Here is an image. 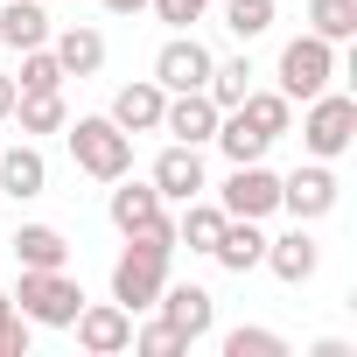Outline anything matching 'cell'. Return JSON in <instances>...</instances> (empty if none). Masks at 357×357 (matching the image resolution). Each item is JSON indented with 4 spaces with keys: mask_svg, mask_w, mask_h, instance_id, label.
Here are the masks:
<instances>
[{
    "mask_svg": "<svg viewBox=\"0 0 357 357\" xmlns=\"http://www.w3.org/2000/svg\"><path fill=\"white\" fill-rule=\"evenodd\" d=\"M168 259H175V225L126 238V252H119V266H112V301H119L126 315H133V308H154V294L168 287Z\"/></svg>",
    "mask_w": 357,
    "mask_h": 357,
    "instance_id": "obj_1",
    "label": "cell"
},
{
    "mask_svg": "<svg viewBox=\"0 0 357 357\" xmlns=\"http://www.w3.org/2000/svg\"><path fill=\"white\" fill-rule=\"evenodd\" d=\"M29 322H43V329H70L77 322V308H84V287L63 273V266H22V287L8 294Z\"/></svg>",
    "mask_w": 357,
    "mask_h": 357,
    "instance_id": "obj_2",
    "label": "cell"
},
{
    "mask_svg": "<svg viewBox=\"0 0 357 357\" xmlns=\"http://www.w3.org/2000/svg\"><path fill=\"white\" fill-rule=\"evenodd\" d=\"M63 133H70V154H77V168L91 175V183H119V175L133 168V133H119L105 112L98 119H63Z\"/></svg>",
    "mask_w": 357,
    "mask_h": 357,
    "instance_id": "obj_3",
    "label": "cell"
},
{
    "mask_svg": "<svg viewBox=\"0 0 357 357\" xmlns=\"http://www.w3.org/2000/svg\"><path fill=\"white\" fill-rule=\"evenodd\" d=\"M350 140H357V98L315 91V98H308V119H301V147H308L315 161H336Z\"/></svg>",
    "mask_w": 357,
    "mask_h": 357,
    "instance_id": "obj_4",
    "label": "cell"
},
{
    "mask_svg": "<svg viewBox=\"0 0 357 357\" xmlns=\"http://www.w3.org/2000/svg\"><path fill=\"white\" fill-rule=\"evenodd\" d=\"M329 77H336V43H322V36H294L287 50H280V98H315V91H329Z\"/></svg>",
    "mask_w": 357,
    "mask_h": 357,
    "instance_id": "obj_5",
    "label": "cell"
},
{
    "mask_svg": "<svg viewBox=\"0 0 357 357\" xmlns=\"http://www.w3.org/2000/svg\"><path fill=\"white\" fill-rule=\"evenodd\" d=\"M225 218H266L280 211V175L259 168V161H231V183H225Z\"/></svg>",
    "mask_w": 357,
    "mask_h": 357,
    "instance_id": "obj_6",
    "label": "cell"
},
{
    "mask_svg": "<svg viewBox=\"0 0 357 357\" xmlns=\"http://www.w3.org/2000/svg\"><path fill=\"white\" fill-rule=\"evenodd\" d=\"M70 329H77V343H84L91 357H119V350H133V315H126L119 301H84Z\"/></svg>",
    "mask_w": 357,
    "mask_h": 357,
    "instance_id": "obj_7",
    "label": "cell"
},
{
    "mask_svg": "<svg viewBox=\"0 0 357 357\" xmlns=\"http://www.w3.org/2000/svg\"><path fill=\"white\" fill-rule=\"evenodd\" d=\"M211 63H218V56H211L197 36H168L161 56H154V84H161V91H204Z\"/></svg>",
    "mask_w": 357,
    "mask_h": 357,
    "instance_id": "obj_8",
    "label": "cell"
},
{
    "mask_svg": "<svg viewBox=\"0 0 357 357\" xmlns=\"http://www.w3.org/2000/svg\"><path fill=\"white\" fill-rule=\"evenodd\" d=\"M336 197H343V190H336V175H329L322 161H315V168L280 175V211H294L301 225H308V218H329V211H336Z\"/></svg>",
    "mask_w": 357,
    "mask_h": 357,
    "instance_id": "obj_9",
    "label": "cell"
},
{
    "mask_svg": "<svg viewBox=\"0 0 357 357\" xmlns=\"http://www.w3.org/2000/svg\"><path fill=\"white\" fill-rule=\"evenodd\" d=\"M154 308H161V322L183 336V343H204V336H211V322H218V301H211L204 287H161V294H154Z\"/></svg>",
    "mask_w": 357,
    "mask_h": 357,
    "instance_id": "obj_10",
    "label": "cell"
},
{
    "mask_svg": "<svg viewBox=\"0 0 357 357\" xmlns=\"http://www.w3.org/2000/svg\"><path fill=\"white\" fill-rule=\"evenodd\" d=\"M218 105H211V91H175L168 105H161V133H175L183 147H204L211 133H218Z\"/></svg>",
    "mask_w": 357,
    "mask_h": 357,
    "instance_id": "obj_11",
    "label": "cell"
},
{
    "mask_svg": "<svg viewBox=\"0 0 357 357\" xmlns=\"http://www.w3.org/2000/svg\"><path fill=\"white\" fill-rule=\"evenodd\" d=\"M161 105H168V91L154 84V77H140V84H119L112 91V126L119 133H161Z\"/></svg>",
    "mask_w": 357,
    "mask_h": 357,
    "instance_id": "obj_12",
    "label": "cell"
},
{
    "mask_svg": "<svg viewBox=\"0 0 357 357\" xmlns=\"http://www.w3.org/2000/svg\"><path fill=\"white\" fill-rule=\"evenodd\" d=\"M112 225L126 231V238H140V231H161L168 218H161V190L154 183H126V175H119V190H112Z\"/></svg>",
    "mask_w": 357,
    "mask_h": 357,
    "instance_id": "obj_13",
    "label": "cell"
},
{
    "mask_svg": "<svg viewBox=\"0 0 357 357\" xmlns=\"http://www.w3.org/2000/svg\"><path fill=\"white\" fill-rule=\"evenodd\" d=\"M211 259H218L225 273H252V266L266 259V231H259V218H225V231H218Z\"/></svg>",
    "mask_w": 357,
    "mask_h": 357,
    "instance_id": "obj_14",
    "label": "cell"
},
{
    "mask_svg": "<svg viewBox=\"0 0 357 357\" xmlns=\"http://www.w3.org/2000/svg\"><path fill=\"white\" fill-rule=\"evenodd\" d=\"M147 183L161 190V204L175 197V204H190L197 190H204V161H197V147H183V140H175V147H161V161H154V175H147Z\"/></svg>",
    "mask_w": 357,
    "mask_h": 357,
    "instance_id": "obj_15",
    "label": "cell"
},
{
    "mask_svg": "<svg viewBox=\"0 0 357 357\" xmlns=\"http://www.w3.org/2000/svg\"><path fill=\"white\" fill-rule=\"evenodd\" d=\"M259 266H273V280L301 287V280H315V266H322V245H315L308 231H287V238H266V259H259Z\"/></svg>",
    "mask_w": 357,
    "mask_h": 357,
    "instance_id": "obj_16",
    "label": "cell"
},
{
    "mask_svg": "<svg viewBox=\"0 0 357 357\" xmlns=\"http://www.w3.org/2000/svg\"><path fill=\"white\" fill-rule=\"evenodd\" d=\"M43 190H50V161H43L36 147H8V154H0V197L29 204V197H43Z\"/></svg>",
    "mask_w": 357,
    "mask_h": 357,
    "instance_id": "obj_17",
    "label": "cell"
},
{
    "mask_svg": "<svg viewBox=\"0 0 357 357\" xmlns=\"http://www.w3.org/2000/svg\"><path fill=\"white\" fill-rule=\"evenodd\" d=\"M0 43L8 50H43L50 43V15L36 0H0Z\"/></svg>",
    "mask_w": 357,
    "mask_h": 357,
    "instance_id": "obj_18",
    "label": "cell"
},
{
    "mask_svg": "<svg viewBox=\"0 0 357 357\" xmlns=\"http://www.w3.org/2000/svg\"><path fill=\"white\" fill-rule=\"evenodd\" d=\"M50 50H56L63 77H91V70L105 63V36H98V29H63V36H56Z\"/></svg>",
    "mask_w": 357,
    "mask_h": 357,
    "instance_id": "obj_19",
    "label": "cell"
},
{
    "mask_svg": "<svg viewBox=\"0 0 357 357\" xmlns=\"http://www.w3.org/2000/svg\"><path fill=\"white\" fill-rule=\"evenodd\" d=\"M8 245H15L22 266H63V259H70V238H63L56 225H22Z\"/></svg>",
    "mask_w": 357,
    "mask_h": 357,
    "instance_id": "obj_20",
    "label": "cell"
},
{
    "mask_svg": "<svg viewBox=\"0 0 357 357\" xmlns=\"http://www.w3.org/2000/svg\"><path fill=\"white\" fill-rule=\"evenodd\" d=\"M22 133H63V91H15V112Z\"/></svg>",
    "mask_w": 357,
    "mask_h": 357,
    "instance_id": "obj_21",
    "label": "cell"
},
{
    "mask_svg": "<svg viewBox=\"0 0 357 357\" xmlns=\"http://www.w3.org/2000/svg\"><path fill=\"white\" fill-rule=\"evenodd\" d=\"M231 112H245V119H252V126H259L266 140H280V133L294 126V98H280V91H245V98H238Z\"/></svg>",
    "mask_w": 357,
    "mask_h": 357,
    "instance_id": "obj_22",
    "label": "cell"
},
{
    "mask_svg": "<svg viewBox=\"0 0 357 357\" xmlns=\"http://www.w3.org/2000/svg\"><path fill=\"white\" fill-rule=\"evenodd\" d=\"M204 91H211V105H218V112H231V105L252 91V63H245V56H225V63H211Z\"/></svg>",
    "mask_w": 357,
    "mask_h": 357,
    "instance_id": "obj_23",
    "label": "cell"
},
{
    "mask_svg": "<svg viewBox=\"0 0 357 357\" xmlns=\"http://www.w3.org/2000/svg\"><path fill=\"white\" fill-rule=\"evenodd\" d=\"M211 140H218V147H225V154H231V161H259V154H266V147H273V140H266V133H259V126H252V119H245V112H225V119H218V133H211Z\"/></svg>",
    "mask_w": 357,
    "mask_h": 357,
    "instance_id": "obj_24",
    "label": "cell"
},
{
    "mask_svg": "<svg viewBox=\"0 0 357 357\" xmlns=\"http://www.w3.org/2000/svg\"><path fill=\"white\" fill-rule=\"evenodd\" d=\"M308 36L350 43V36H357V0H308Z\"/></svg>",
    "mask_w": 357,
    "mask_h": 357,
    "instance_id": "obj_25",
    "label": "cell"
},
{
    "mask_svg": "<svg viewBox=\"0 0 357 357\" xmlns=\"http://www.w3.org/2000/svg\"><path fill=\"white\" fill-rule=\"evenodd\" d=\"M218 231H225V211L190 197V218L175 225V245H190V252H211V245H218Z\"/></svg>",
    "mask_w": 357,
    "mask_h": 357,
    "instance_id": "obj_26",
    "label": "cell"
},
{
    "mask_svg": "<svg viewBox=\"0 0 357 357\" xmlns=\"http://www.w3.org/2000/svg\"><path fill=\"white\" fill-rule=\"evenodd\" d=\"M15 91H63V63H56L50 43H43V50H22V77H15Z\"/></svg>",
    "mask_w": 357,
    "mask_h": 357,
    "instance_id": "obj_27",
    "label": "cell"
},
{
    "mask_svg": "<svg viewBox=\"0 0 357 357\" xmlns=\"http://www.w3.org/2000/svg\"><path fill=\"white\" fill-rule=\"evenodd\" d=\"M225 29H231L238 43L266 36V29H273V0H225Z\"/></svg>",
    "mask_w": 357,
    "mask_h": 357,
    "instance_id": "obj_28",
    "label": "cell"
},
{
    "mask_svg": "<svg viewBox=\"0 0 357 357\" xmlns=\"http://www.w3.org/2000/svg\"><path fill=\"white\" fill-rule=\"evenodd\" d=\"M225 357H287V336H273V329H231Z\"/></svg>",
    "mask_w": 357,
    "mask_h": 357,
    "instance_id": "obj_29",
    "label": "cell"
},
{
    "mask_svg": "<svg viewBox=\"0 0 357 357\" xmlns=\"http://www.w3.org/2000/svg\"><path fill=\"white\" fill-rule=\"evenodd\" d=\"M0 357H29V315L0 294Z\"/></svg>",
    "mask_w": 357,
    "mask_h": 357,
    "instance_id": "obj_30",
    "label": "cell"
},
{
    "mask_svg": "<svg viewBox=\"0 0 357 357\" xmlns=\"http://www.w3.org/2000/svg\"><path fill=\"white\" fill-rule=\"evenodd\" d=\"M133 350H140V357H183L190 343H183V336H175L168 322H154V329H133Z\"/></svg>",
    "mask_w": 357,
    "mask_h": 357,
    "instance_id": "obj_31",
    "label": "cell"
},
{
    "mask_svg": "<svg viewBox=\"0 0 357 357\" xmlns=\"http://www.w3.org/2000/svg\"><path fill=\"white\" fill-rule=\"evenodd\" d=\"M204 8H211V0H154V15H161L168 29H190V22H204Z\"/></svg>",
    "mask_w": 357,
    "mask_h": 357,
    "instance_id": "obj_32",
    "label": "cell"
},
{
    "mask_svg": "<svg viewBox=\"0 0 357 357\" xmlns=\"http://www.w3.org/2000/svg\"><path fill=\"white\" fill-rule=\"evenodd\" d=\"M8 112H15V77L0 70V119H8Z\"/></svg>",
    "mask_w": 357,
    "mask_h": 357,
    "instance_id": "obj_33",
    "label": "cell"
},
{
    "mask_svg": "<svg viewBox=\"0 0 357 357\" xmlns=\"http://www.w3.org/2000/svg\"><path fill=\"white\" fill-rule=\"evenodd\" d=\"M105 8H112V15H140V8H147V0H105Z\"/></svg>",
    "mask_w": 357,
    "mask_h": 357,
    "instance_id": "obj_34",
    "label": "cell"
}]
</instances>
